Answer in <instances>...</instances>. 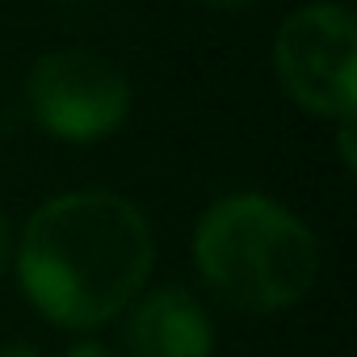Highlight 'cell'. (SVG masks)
<instances>
[{"mask_svg":"<svg viewBox=\"0 0 357 357\" xmlns=\"http://www.w3.org/2000/svg\"><path fill=\"white\" fill-rule=\"evenodd\" d=\"M151 269L155 236L147 215L109 190H72L43 202L13 240L26 303L68 332H93L130 311Z\"/></svg>","mask_w":357,"mask_h":357,"instance_id":"1","label":"cell"},{"mask_svg":"<svg viewBox=\"0 0 357 357\" xmlns=\"http://www.w3.org/2000/svg\"><path fill=\"white\" fill-rule=\"evenodd\" d=\"M194 265L227 307L278 315L311 294L319 240L290 206L265 194H227L194 227Z\"/></svg>","mask_w":357,"mask_h":357,"instance_id":"2","label":"cell"},{"mask_svg":"<svg viewBox=\"0 0 357 357\" xmlns=\"http://www.w3.org/2000/svg\"><path fill=\"white\" fill-rule=\"evenodd\" d=\"M282 93L311 118H357V22L344 5H303L273 38Z\"/></svg>","mask_w":357,"mask_h":357,"instance_id":"3","label":"cell"},{"mask_svg":"<svg viewBox=\"0 0 357 357\" xmlns=\"http://www.w3.org/2000/svg\"><path fill=\"white\" fill-rule=\"evenodd\" d=\"M26 109L51 139L97 143L130 114V80L105 55L63 47L34 59L26 76Z\"/></svg>","mask_w":357,"mask_h":357,"instance_id":"4","label":"cell"},{"mask_svg":"<svg viewBox=\"0 0 357 357\" xmlns=\"http://www.w3.org/2000/svg\"><path fill=\"white\" fill-rule=\"evenodd\" d=\"M122 357H215V319L185 286L143 290L126 311Z\"/></svg>","mask_w":357,"mask_h":357,"instance_id":"5","label":"cell"},{"mask_svg":"<svg viewBox=\"0 0 357 357\" xmlns=\"http://www.w3.org/2000/svg\"><path fill=\"white\" fill-rule=\"evenodd\" d=\"M9 265H13V227H9L5 211H0V278L9 273Z\"/></svg>","mask_w":357,"mask_h":357,"instance_id":"6","label":"cell"},{"mask_svg":"<svg viewBox=\"0 0 357 357\" xmlns=\"http://www.w3.org/2000/svg\"><path fill=\"white\" fill-rule=\"evenodd\" d=\"M63 357H118V353H114L105 340H76Z\"/></svg>","mask_w":357,"mask_h":357,"instance_id":"7","label":"cell"},{"mask_svg":"<svg viewBox=\"0 0 357 357\" xmlns=\"http://www.w3.org/2000/svg\"><path fill=\"white\" fill-rule=\"evenodd\" d=\"M0 357H43V349L30 340H9V344H0Z\"/></svg>","mask_w":357,"mask_h":357,"instance_id":"8","label":"cell"},{"mask_svg":"<svg viewBox=\"0 0 357 357\" xmlns=\"http://www.w3.org/2000/svg\"><path fill=\"white\" fill-rule=\"evenodd\" d=\"M215 9H244V5H257V0H206Z\"/></svg>","mask_w":357,"mask_h":357,"instance_id":"9","label":"cell"}]
</instances>
